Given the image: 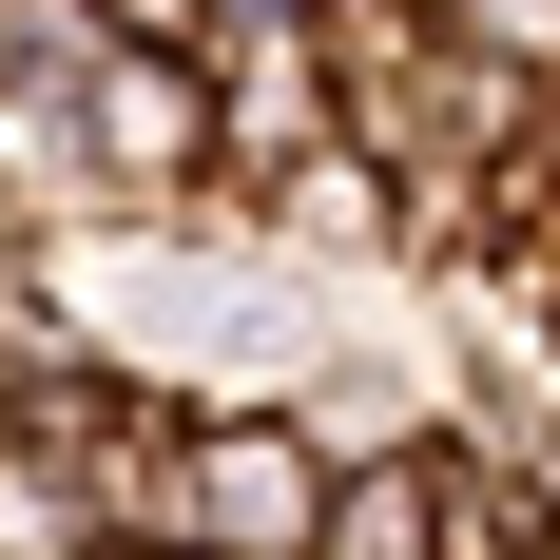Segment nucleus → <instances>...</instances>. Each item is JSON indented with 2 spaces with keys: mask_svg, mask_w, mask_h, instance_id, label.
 Instances as JSON below:
<instances>
[{
  "mask_svg": "<svg viewBox=\"0 0 560 560\" xmlns=\"http://www.w3.org/2000/svg\"><path fill=\"white\" fill-rule=\"evenodd\" d=\"M97 560H213V541H97Z\"/></svg>",
  "mask_w": 560,
  "mask_h": 560,
  "instance_id": "9",
  "label": "nucleus"
},
{
  "mask_svg": "<svg viewBox=\"0 0 560 560\" xmlns=\"http://www.w3.org/2000/svg\"><path fill=\"white\" fill-rule=\"evenodd\" d=\"M252 232H271L290 271H329V290H406V174L368 155V136H329V155H290L271 194H252Z\"/></svg>",
  "mask_w": 560,
  "mask_h": 560,
  "instance_id": "4",
  "label": "nucleus"
},
{
  "mask_svg": "<svg viewBox=\"0 0 560 560\" xmlns=\"http://www.w3.org/2000/svg\"><path fill=\"white\" fill-rule=\"evenodd\" d=\"M0 560H97V503H78V464L0 406Z\"/></svg>",
  "mask_w": 560,
  "mask_h": 560,
  "instance_id": "6",
  "label": "nucleus"
},
{
  "mask_svg": "<svg viewBox=\"0 0 560 560\" xmlns=\"http://www.w3.org/2000/svg\"><path fill=\"white\" fill-rule=\"evenodd\" d=\"M213 194H271L290 155H329L348 136V78H329V39L310 20H213Z\"/></svg>",
  "mask_w": 560,
  "mask_h": 560,
  "instance_id": "3",
  "label": "nucleus"
},
{
  "mask_svg": "<svg viewBox=\"0 0 560 560\" xmlns=\"http://www.w3.org/2000/svg\"><path fill=\"white\" fill-rule=\"evenodd\" d=\"M78 174H97V232L116 213H194V194H213V58L194 39H97V78H78Z\"/></svg>",
  "mask_w": 560,
  "mask_h": 560,
  "instance_id": "2",
  "label": "nucleus"
},
{
  "mask_svg": "<svg viewBox=\"0 0 560 560\" xmlns=\"http://www.w3.org/2000/svg\"><path fill=\"white\" fill-rule=\"evenodd\" d=\"M0 252H20V194H0Z\"/></svg>",
  "mask_w": 560,
  "mask_h": 560,
  "instance_id": "10",
  "label": "nucleus"
},
{
  "mask_svg": "<svg viewBox=\"0 0 560 560\" xmlns=\"http://www.w3.org/2000/svg\"><path fill=\"white\" fill-rule=\"evenodd\" d=\"M503 464H522V503H541V522H560V425H522V445H503Z\"/></svg>",
  "mask_w": 560,
  "mask_h": 560,
  "instance_id": "8",
  "label": "nucleus"
},
{
  "mask_svg": "<svg viewBox=\"0 0 560 560\" xmlns=\"http://www.w3.org/2000/svg\"><path fill=\"white\" fill-rule=\"evenodd\" d=\"M541 541H560V522L522 503V464L445 425V445H425V560H541Z\"/></svg>",
  "mask_w": 560,
  "mask_h": 560,
  "instance_id": "5",
  "label": "nucleus"
},
{
  "mask_svg": "<svg viewBox=\"0 0 560 560\" xmlns=\"http://www.w3.org/2000/svg\"><path fill=\"white\" fill-rule=\"evenodd\" d=\"M541 560H560V541H541Z\"/></svg>",
  "mask_w": 560,
  "mask_h": 560,
  "instance_id": "11",
  "label": "nucleus"
},
{
  "mask_svg": "<svg viewBox=\"0 0 560 560\" xmlns=\"http://www.w3.org/2000/svg\"><path fill=\"white\" fill-rule=\"evenodd\" d=\"M329 503H348V445H329L290 387L194 406V464H174V541H213V560H329Z\"/></svg>",
  "mask_w": 560,
  "mask_h": 560,
  "instance_id": "1",
  "label": "nucleus"
},
{
  "mask_svg": "<svg viewBox=\"0 0 560 560\" xmlns=\"http://www.w3.org/2000/svg\"><path fill=\"white\" fill-rule=\"evenodd\" d=\"M116 39H213V0H97Z\"/></svg>",
  "mask_w": 560,
  "mask_h": 560,
  "instance_id": "7",
  "label": "nucleus"
}]
</instances>
